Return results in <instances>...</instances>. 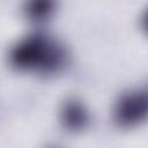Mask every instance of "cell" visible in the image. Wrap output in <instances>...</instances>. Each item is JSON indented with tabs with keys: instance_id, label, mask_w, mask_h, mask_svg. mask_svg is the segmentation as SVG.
<instances>
[{
	"instance_id": "obj_1",
	"label": "cell",
	"mask_w": 148,
	"mask_h": 148,
	"mask_svg": "<svg viewBox=\"0 0 148 148\" xmlns=\"http://www.w3.org/2000/svg\"><path fill=\"white\" fill-rule=\"evenodd\" d=\"M13 60L18 67L52 69L59 66L61 53L50 42L43 38H31L15 49Z\"/></svg>"
},
{
	"instance_id": "obj_2",
	"label": "cell",
	"mask_w": 148,
	"mask_h": 148,
	"mask_svg": "<svg viewBox=\"0 0 148 148\" xmlns=\"http://www.w3.org/2000/svg\"><path fill=\"white\" fill-rule=\"evenodd\" d=\"M147 110V98L142 92H134L125 96L118 104L117 119L123 125H132L140 121Z\"/></svg>"
}]
</instances>
